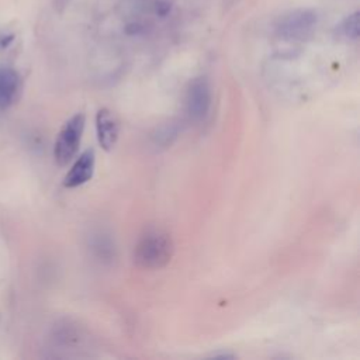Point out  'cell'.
<instances>
[{"label": "cell", "instance_id": "6da1fadb", "mask_svg": "<svg viewBox=\"0 0 360 360\" xmlns=\"http://www.w3.org/2000/svg\"><path fill=\"white\" fill-rule=\"evenodd\" d=\"M174 255L172 236L159 229L148 231L139 238L134 249V262L143 270H160L166 267Z\"/></svg>", "mask_w": 360, "mask_h": 360}, {"label": "cell", "instance_id": "7a4b0ae2", "mask_svg": "<svg viewBox=\"0 0 360 360\" xmlns=\"http://www.w3.org/2000/svg\"><path fill=\"white\" fill-rule=\"evenodd\" d=\"M84 125L86 115L83 112H77L72 115L60 128L53 146V158L58 166H66L77 153Z\"/></svg>", "mask_w": 360, "mask_h": 360}, {"label": "cell", "instance_id": "3957f363", "mask_svg": "<svg viewBox=\"0 0 360 360\" xmlns=\"http://www.w3.org/2000/svg\"><path fill=\"white\" fill-rule=\"evenodd\" d=\"M318 22L316 13L297 8L283 15L276 27L277 35L284 41H304L314 32Z\"/></svg>", "mask_w": 360, "mask_h": 360}, {"label": "cell", "instance_id": "277c9868", "mask_svg": "<svg viewBox=\"0 0 360 360\" xmlns=\"http://www.w3.org/2000/svg\"><path fill=\"white\" fill-rule=\"evenodd\" d=\"M211 87L205 77L191 80L186 94V110L193 121H201L207 117L211 107Z\"/></svg>", "mask_w": 360, "mask_h": 360}, {"label": "cell", "instance_id": "5b68a950", "mask_svg": "<svg viewBox=\"0 0 360 360\" xmlns=\"http://www.w3.org/2000/svg\"><path fill=\"white\" fill-rule=\"evenodd\" d=\"M96 132L98 145L111 152L120 138V122L115 114L108 108H100L96 114Z\"/></svg>", "mask_w": 360, "mask_h": 360}, {"label": "cell", "instance_id": "8992f818", "mask_svg": "<svg viewBox=\"0 0 360 360\" xmlns=\"http://www.w3.org/2000/svg\"><path fill=\"white\" fill-rule=\"evenodd\" d=\"M96 155L93 149H86L72 165L70 170L63 179V186L66 188H76L86 184L94 173Z\"/></svg>", "mask_w": 360, "mask_h": 360}, {"label": "cell", "instance_id": "52a82bcc", "mask_svg": "<svg viewBox=\"0 0 360 360\" xmlns=\"http://www.w3.org/2000/svg\"><path fill=\"white\" fill-rule=\"evenodd\" d=\"M21 79L11 68H0V110L10 108L20 96Z\"/></svg>", "mask_w": 360, "mask_h": 360}, {"label": "cell", "instance_id": "ba28073f", "mask_svg": "<svg viewBox=\"0 0 360 360\" xmlns=\"http://www.w3.org/2000/svg\"><path fill=\"white\" fill-rule=\"evenodd\" d=\"M340 34L347 39H357L359 37V13L354 11L349 14L339 27Z\"/></svg>", "mask_w": 360, "mask_h": 360}, {"label": "cell", "instance_id": "9c48e42d", "mask_svg": "<svg viewBox=\"0 0 360 360\" xmlns=\"http://www.w3.org/2000/svg\"><path fill=\"white\" fill-rule=\"evenodd\" d=\"M153 10H155V14L159 15V17H166L170 11V3L166 1V0H158L153 6Z\"/></svg>", "mask_w": 360, "mask_h": 360}]
</instances>
